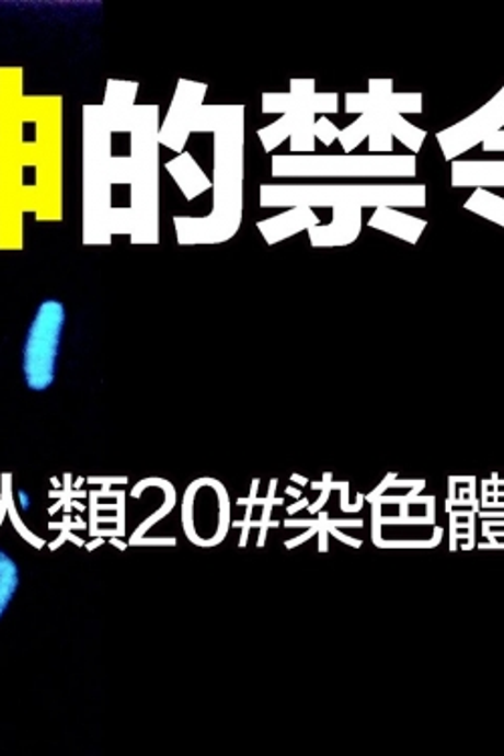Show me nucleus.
<instances>
[{"label":"nucleus","mask_w":504,"mask_h":756,"mask_svg":"<svg viewBox=\"0 0 504 756\" xmlns=\"http://www.w3.org/2000/svg\"><path fill=\"white\" fill-rule=\"evenodd\" d=\"M367 227L386 232L393 239L403 240L408 244H417L428 222L424 218L405 215L400 208L379 206V208H374V215L367 220Z\"/></svg>","instance_id":"obj_13"},{"label":"nucleus","mask_w":504,"mask_h":756,"mask_svg":"<svg viewBox=\"0 0 504 756\" xmlns=\"http://www.w3.org/2000/svg\"><path fill=\"white\" fill-rule=\"evenodd\" d=\"M453 188H504L503 160H454Z\"/></svg>","instance_id":"obj_12"},{"label":"nucleus","mask_w":504,"mask_h":756,"mask_svg":"<svg viewBox=\"0 0 504 756\" xmlns=\"http://www.w3.org/2000/svg\"><path fill=\"white\" fill-rule=\"evenodd\" d=\"M168 170L174 174V177L177 180V184H180L182 190L186 192V196H188V198L198 196L201 192H204V190L210 186V184H208V180L204 177V174L201 172V168H198L196 162L192 160V156H190V153H184V156H180V158L174 160V162H170V164H168Z\"/></svg>","instance_id":"obj_14"},{"label":"nucleus","mask_w":504,"mask_h":756,"mask_svg":"<svg viewBox=\"0 0 504 756\" xmlns=\"http://www.w3.org/2000/svg\"><path fill=\"white\" fill-rule=\"evenodd\" d=\"M504 126V89L501 88L491 101H486L474 114L468 115L462 122L446 127L436 134L444 160L454 162L462 153L480 146L492 131H499Z\"/></svg>","instance_id":"obj_8"},{"label":"nucleus","mask_w":504,"mask_h":756,"mask_svg":"<svg viewBox=\"0 0 504 756\" xmlns=\"http://www.w3.org/2000/svg\"><path fill=\"white\" fill-rule=\"evenodd\" d=\"M364 228V208L355 204L333 206L329 225H317L307 230L313 249H337L350 247L359 239Z\"/></svg>","instance_id":"obj_10"},{"label":"nucleus","mask_w":504,"mask_h":756,"mask_svg":"<svg viewBox=\"0 0 504 756\" xmlns=\"http://www.w3.org/2000/svg\"><path fill=\"white\" fill-rule=\"evenodd\" d=\"M16 501H19V506H21V511H28L31 506H33V499H31V494L28 492L23 491H16Z\"/></svg>","instance_id":"obj_19"},{"label":"nucleus","mask_w":504,"mask_h":756,"mask_svg":"<svg viewBox=\"0 0 504 756\" xmlns=\"http://www.w3.org/2000/svg\"><path fill=\"white\" fill-rule=\"evenodd\" d=\"M182 523L188 539L202 547L218 545L227 532L228 494L220 482L202 479L190 484L184 504Z\"/></svg>","instance_id":"obj_7"},{"label":"nucleus","mask_w":504,"mask_h":756,"mask_svg":"<svg viewBox=\"0 0 504 756\" xmlns=\"http://www.w3.org/2000/svg\"><path fill=\"white\" fill-rule=\"evenodd\" d=\"M317 225H321V220H319V216L316 215L313 208L293 206V208H287L280 215L259 220L256 228L263 234L266 244L275 247L278 242L290 239V237H297L302 230H309V228L317 227Z\"/></svg>","instance_id":"obj_11"},{"label":"nucleus","mask_w":504,"mask_h":756,"mask_svg":"<svg viewBox=\"0 0 504 756\" xmlns=\"http://www.w3.org/2000/svg\"><path fill=\"white\" fill-rule=\"evenodd\" d=\"M355 204L359 208H426V184H261V208H333Z\"/></svg>","instance_id":"obj_2"},{"label":"nucleus","mask_w":504,"mask_h":756,"mask_svg":"<svg viewBox=\"0 0 504 756\" xmlns=\"http://www.w3.org/2000/svg\"><path fill=\"white\" fill-rule=\"evenodd\" d=\"M194 129L216 136L215 213L204 220L176 218L180 242H225L239 232L244 208V107H204Z\"/></svg>","instance_id":"obj_1"},{"label":"nucleus","mask_w":504,"mask_h":756,"mask_svg":"<svg viewBox=\"0 0 504 756\" xmlns=\"http://www.w3.org/2000/svg\"><path fill=\"white\" fill-rule=\"evenodd\" d=\"M422 114L424 95L417 91L396 93L393 79H369L367 93H345V114Z\"/></svg>","instance_id":"obj_9"},{"label":"nucleus","mask_w":504,"mask_h":756,"mask_svg":"<svg viewBox=\"0 0 504 756\" xmlns=\"http://www.w3.org/2000/svg\"><path fill=\"white\" fill-rule=\"evenodd\" d=\"M316 88V79H290L289 93H263V114H283L256 134L265 151L290 138V153H316L317 115L340 112V95L317 93Z\"/></svg>","instance_id":"obj_3"},{"label":"nucleus","mask_w":504,"mask_h":756,"mask_svg":"<svg viewBox=\"0 0 504 756\" xmlns=\"http://www.w3.org/2000/svg\"><path fill=\"white\" fill-rule=\"evenodd\" d=\"M275 177H416L417 158L412 153H275Z\"/></svg>","instance_id":"obj_4"},{"label":"nucleus","mask_w":504,"mask_h":756,"mask_svg":"<svg viewBox=\"0 0 504 756\" xmlns=\"http://www.w3.org/2000/svg\"><path fill=\"white\" fill-rule=\"evenodd\" d=\"M21 587V569L11 554L0 549V619L7 616Z\"/></svg>","instance_id":"obj_15"},{"label":"nucleus","mask_w":504,"mask_h":756,"mask_svg":"<svg viewBox=\"0 0 504 756\" xmlns=\"http://www.w3.org/2000/svg\"><path fill=\"white\" fill-rule=\"evenodd\" d=\"M393 138L416 156L428 138L426 129L412 126L403 115L391 112L359 115L353 124L340 129V141L345 153H352L364 139L369 141V153H393Z\"/></svg>","instance_id":"obj_6"},{"label":"nucleus","mask_w":504,"mask_h":756,"mask_svg":"<svg viewBox=\"0 0 504 756\" xmlns=\"http://www.w3.org/2000/svg\"><path fill=\"white\" fill-rule=\"evenodd\" d=\"M65 323L64 302L47 299L38 305L23 345V376L28 390L45 391L55 383Z\"/></svg>","instance_id":"obj_5"},{"label":"nucleus","mask_w":504,"mask_h":756,"mask_svg":"<svg viewBox=\"0 0 504 756\" xmlns=\"http://www.w3.org/2000/svg\"><path fill=\"white\" fill-rule=\"evenodd\" d=\"M480 146H482V150L489 151V153H492V151H504L503 129H499V131H492L491 136L484 139V141H482Z\"/></svg>","instance_id":"obj_18"},{"label":"nucleus","mask_w":504,"mask_h":756,"mask_svg":"<svg viewBox=\"0 0 504 756\" xmlns=\"http://www.w3.org/2000/svg\"><path fill=\"white\" fill-rule=\"evenodd\" d=\"M465 210L482 216V218L491 220V222L499 225V227H504V198L503 196L492 194L489 190H474L468 196V201L465 202Z\"/></svg>","instance_id":"obj_16"},{"label":"nucleus","mask_w":504,"mask_h":756,"mask_svg":"<svg viewBox=\"0 0 504 756\" xmlns=\"http://www.w3.org/2000/svg\"><path fill=\"white\" fill-rule=\"evenodd\" d=\"M337 138H340V127L329 122L328 115H319L316 119V139L329 148L333 141H337Z\"/></svg>","instance_id":"obj_17"}]
</instances>
